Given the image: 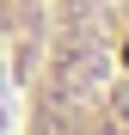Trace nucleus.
Wrapping results in <instances>:
<instances>
[{"mask_svg": "<svg viewBox=\"0 0 129 135\" xmlns=\"http://www.w3.org/2000/svg\"><path fill=\"white\" fill-rule=\"evenodd\" d=\"M12 129V80H6V49H0V135Z\"/></svg>", "mask_w": 129, "mask_h": 135, "instance_id": "nucleus-2", "label": "nucleus"}, {"mask_svg": "<svg viewBox=\"0 0 129 135\" xmlns=\"http://www.w3.org/2000/svg\"><path fill=\"white\" fill-rule=\"evenodd\" d=\"M6 135H104V129H74V123H31V117H12Z\"/></svg>", "mask_w": 129, "mask_h": 135, "instance_id": "nucleus-1", "label": "nucleus"}]
</instances>
